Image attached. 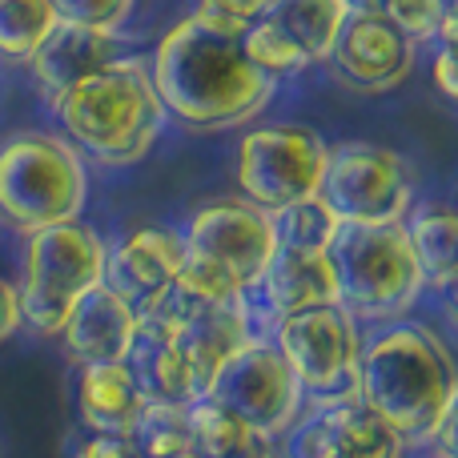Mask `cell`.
I'll return each mask as SVG.
<instances>
[{"instance_id": "obj_21", "label": "cell", "mask_w": 458, "mask_h": 458, "mask_svg": "<svg viewBox=\"0 0 458 458\" xmlns=\"http://www.w3.org/2000/svg\"><path fill=\"white\" fill-rule=\"evenodd\" d=\"M422 282L435 290H451L458 274V217L446 206H422L411 222H403Z\"/></svg>"}, {"instance_id": "obj_13", "label": "cell", "mask_w": 458, "mask_h": 458, "mask_svg": "<svg viewBox=\"0 0 458 458\" xmlns=\"http://www.w3.org/2000/svg\"><path fill=\"white\" fill-rule=\"evenodd\" d=\"M185 261V237L161 225H141L117 237L105 250L101 285H109L133 314H145L169 293L177 269Z\"/></svg>"}, {"instance_id": "obj_1", "label": "cell", "mask_w": 458, "mask_h": 458, "mask_svg": "<svg viewBox=\"0 0 458 458\" xmlns=\"http://www.w3.org/2000/svg\"><path fill=\"white\" fill-rule=\"evenodd\" d=\"M149 81L169 117L193 129H229L274 101L277 81L242 53V37L206 29L185 16L153 53Z\"/></svg>"}, {"instance_id": "obj_5", "label": "cell", "mask_w": 458, "mask_h": 458, "mask_svg": "<svg viewBox=\"0 0 458 458\" xmlns=\"http://www.w3.org/2000/svg\"><path fill=\"white\" fill-rule=\"evenodd\" d=\"M85 161L64 137L13 133L0 141V217L13 229L72 222L85 209Z\"/></svg>"}, {"instance_id": "obj_22", "label": "cell", "mask_w": 458, "mask_h": 458, "mask_svg": "<svg viewBox=\"0 0 458 458\" xmlns=\"http://www.w3.org/2000/svg\"><path fill=\"white\" fill-rule=\"evenodd\" d=\"M266 16L301 48V56L314 64V61L330 56L350 8L342 4V0H274V8H269Z\"/></svg>"}, {"instance_id": "obj_32", "label": "cell", "mask_w": 458, "mask_h": 458, "mask_svg": "<svg viewBox=\"0 0 458 458\" xmlns=\"http://www.w3.org/2000/svg\"><path fill=\"white\" fill-rule=\"evenodd\" d=\"M206 4H214V8H222V13L229 16H237V21H261V16L274 8V0H206Z\"/></svg>"}, {"instance_id": "obj_9", "label": "cell", "mask_w": 458, "mask_h": 458, "mask_svg": "<svg viewBox=\"0 0 458 458\" xmlns=\"http://www.w3.org/2000/svg\"><path fill=\"white\" fill-rule=\"evenodd\" d=\"M330 145L306 125H261L237 141V190L253 206L277 209L318 198Z\"/></svg>"}, {"instance_id": "obj_17", "label": "cell", "mask_w": 458, "mask_h": 458, "mask_svg": "<svg viewBox=\"0 0 458 458\" xmlns=\"http://www.w3.org/2000/svg\"><path fill=\"white\" fill-rule=\"evenodd\" d=\"M133 334H137V314L109 285L97 282L72 306L69 322L61 330V342L72 362L93 366V362H125L129 346H133Z\"/></svg>"}, {"instance_id": "obj_14", "label": "cell", "mask_w": 458, "mask_h": 458, "mask_svg": "<svg viewBox=\"0 0 458 458\" xmlns=\"http://www.w3.org/2000/svg\"><path fill=\"white\" fill-rule=\"evenodd\" d=\"M174 322V338L185 354L190 366V382H193V398H201L214 382L217 366L233 354L242 342L253 338V322H250V306L237 301V306H201V310H174L165 306H149Z\"/></svg>"}, {"instance_id": "obj_16", "label": "cell", "mask_w": 458, "mask_h": 458, "mask_svg": "<svg viewBox=\"0 0 458 458\" xmlns=\"http://www.w3.org/2000/svg\"><path fill=\"white\" fill-rule=\"evenodd\" d=\"M125 366L145 403H177V406L193 403L190 366H185V354L174 338V322L161 310L137 314V334L125 354Z\"/></svg>"}, {"instance_id": "obj_3", "label": "cell", "mask_w": 458, "mask_h": 458, "mask_svg": "<svg viewBox=\"0 0 458 458\" xmlns=\"http://www.w3.org/2000/svg\"><path fill=\"white\" fill-rule=\"evenodd\" d=\"M64 141L109 165H125L149 153L165 125V105L141 61L117 56L105 69L81 77L53 101Z\"/></svg>"}, {"instance_id": "obj_35", "label": "cell", "mask_w": 458, "mask_h": 458, "mask_svg": "<svg viewBox=\"0 0 458 458\" xmlns=\"http://www.w3.org/2000/svg\"><path fill=\"white\" fill-rule=\"evenodd\" d=\"M177 458H198V454H177Z\"/></svg>"}, {"instance_id": "obj_29", "label": "cell", "mask_w": 458, "mask_h": 458, "mask_svg": "<svg viewBox=\"0 0 458 458\" xmlns=\"http://www.w3.org/2000/svg\"><path fill=\"white\" fill-rule=\"evenodd\" d=\"M77 458H141V451L133 446V438L93 435V438H89V443L77 451Z\"/></svg>"}, {"instance_id": "obj_23", "label": "cell", "mask_w": 458, "mask_h": 458, "mask_svg": "<svg viewBox=\"0 0 458 458\" xmlns=\"http://www.w3.org/2000/svg\"><path fill=\"white\" fill-rule=\"evenodd\" d=\"M185 414H190L193 454L198 458H229V454H242V451H250V446L266 443V438L253 435L229 406H222L209 394L193 398V403L185 406Z\"/></svg>"}, {"instance_id": "obj_19", "label": "cell", "mask_w": 458, "mask_h": 458, "mask_svg": "<svg viewBox=\"0 0 458 458\" xmlns=\"http://www.w3.org/2000/svg\"><path fill=\"white\" fill-rule=\"evenodd\" d=\"M117 32H101V29H85V24H56L48 32V40L29 56L32 77L45 89L48 101L72 89L81 77L105 69L109 61H117Z\"/></svg>"}, {"instance_id": "obj_15", "label": "cell", "mask_w": 458, "mask_h": 458, "mask_svg": "<svg viewBox=\"0 0 458 458\" xmlns=\"http://www.w3.org/2000/svg\"><path fill=\"white\" fill-rule=\"evenodd\" d=\"M406 438L358 394L322 403L318 422L306 430L310 458H403Z\"/></svg>"}, {"instance_id": "obj_20", "label": "cell", "mask_w": 458, "mask_h": 458, "mask_svg": "<svg viewBox=\"0 0 458 458\" xmlns=\"http://www.w3.org/2000/svg\"><path fill=\"white\" fill-rule=\"evenodd\" d=\"M77 403H81V422L93 435H121V438L133 435L137 419L145 411V398L125 362L81 366Z\"/></svg>"}, {"instance_id": "obj_33", "label": "cell", "mask_w": 458, "mask_h": 458, "mask_svg": "<svg viewBox=\"0 0 458 458\" xmlns=\"http://www.w3.org/2000/svg\"><path fill=\"white\" fill-rule=\"evenodd\" d=\"M350 13H370V16H386L394 0H342Z\"/></svg>"}, {"instance_id": "obj_31", "label": "cell", "mask_w": 458, "mask_h": 458, "mask_svg": "<svg viewBox=\"0 0 458 458\" xmlns=\"http://www.w3.org/2000/svg\"><path fill=\"white\" fill-rule=\"evenodd\" d=\"M16 330H21V298L13 282L0 277V342H8Z\"/></svg>"}, {"instance_id": "obj_30", "label": "cell", "mask_w": 458, "mask_h": 458, "mask_svg": "<svg viewBox=\"0 0 458 458\" xmlns=\"http://www.w3.org/2000/svg\"><path fill=\"white\" fill-rule=\"evenodd\" d=\"M435 85L446 101H458V77H454V45L438 40V53H435Z\"/></svg>"}, {"instance_id": "obj_28", "label": "cell", "mask_w": 458, "mask_h": 458, "mask_svg": "<svg viewBox=\"0 0 458 458\" xmlns=\"http://www.w3.org/2000/svg\"><path fill=\"white\" fill-rule=\"evenodd\" d=\"M56 13V21L64 24H85V29L117 32L129 21L137 0H48Z\"/></svg>"}, {"instance_id": "obj_18", "label": "cell", "mask_w": 458, "mask_h": 458, "mask_svg": "<svg viewBox=\"0 0 458 458\" xmlns=\"http://www.w3.org/2000/svg\"><path fill=\"white\" fill-rule=\"evenodd\" d=\"M261 298H266L269 314L285 318L310 306H326L338 301V282H334V266L326 250H306V245H274L266 269L258 282Z\"/></svg>"}, {"instance_id": "obj_8", "label": "cell", "mask_w": 458, "mask_h": 458, "mask_svg": "<svg viewBox=\"0 0 458 458\" xmlns=\"http://www.w3.org/2000/svg\"><path fill=\"white\" fill-rule=\"evenodd\" d=\"M411 165L394 149L342 141L326 153L318 198L342 225H390L411 209Z\"/></svg>"}, {"instance_id": "obj_10", "label": "cell", "mask_w": 458, "mask_h": 458, "mask_svg": "<svg viewBox=\"0 0 458 458\" xmlns=\"http://www.w3.org/2000/svg\"><path fill=\"white\" fill-rule=\"evenodd\" d=\"M206 394L217 398L222 406H229V411L258 438H266V443L274 435H282V430L298 419L301 398H306L298 378H293V370L285 366V358L277 354V346L258 338V334H253L250 342H242V346L217 366Z\"/></svg>"}, {"instance_id": "obj_27", "label": "cell", "mask_w": 458, "mask_h": 458, "mask_svg": "<svg viewBox=\"0 0 458 458\" xmlns=\"http://www.w3.org/2000/svg\"><path fill=\"white\" fill-rule=\"evenodd\" d=\"M342 222L326 209L322 198L298 201V206H285L274 214V233L282 245H306V250H326L334 237V229Z\"/></svg>"}, {"instance_id": "obj_12", "label": "cell", "mask_w": 458, "mask_h": 458, "mask_svg": "<svg viewBox=\"0 0 458 458\" xmlns=\"http://www.w3.org/2000/svg\"><path fill=\"white\" fill-rule=\"evenodd\" d=\"M414 56H419V40L406 37L394 21L350 13L326 61L334 64L342 85L358 93H386L411 77Z\"/></svg>"}, {"instance_id": "obj_6", "label": "cell", "mask_w": 458, "mask_h": 458, "mask_svg": "<svg viewBox=\"0 0 458 458\" xmlns=\"http://www.w3.org/2000/svg\"><path fill=\"white\" fill-rule=\"evenodd\" d=\"M101 269L105 242L77 217L32 229L29 245H24L21 285H16L21 322H29L45 338H61L81 293H89L101 282Z\"/></svg>"}, {"instance_id": "obj_25", "label": "cell", "mask_w": 458, "mask_h": 458, "mask_svg": "<svg viewBox=\"0 0 458 458\" xmlns=\"http://www.w3.org/2000/svg\"><path fill=\"white\" fill-rule=\"evenodd\" d=\"M133 446L141 458H177L193 454V435H190V414L177 403H145L141 419L133 427Z\"/></svg>"}, {"instance_id": "obj_7", "label": "cell", "mask_w": 458, "mask_h": 458, "mask_svg": "<svg viewBox=\"0 0 458 458\" xmlns=\"http://www.w3.org/2000/svg\"><path fill=\"white\" fill-rule=\"evenodd\" d=\"M274 346L293 370L301 394H310L318 406L358 394L362 330H358V318L338 301L277 318Z\"/></svg>"}, {"instance_id": "obj_34", "label": "cell", "mask_w": 458, "mask_h": 458, "mask_svg": "<svg viewBox=\"0 0 458 458\" xmlns=\"http://www.w3.org/2000/svg\"><path fill=\"white\" fill-rule=\"evenodd\" d=\"M229 458H277V454L269 451V443H258V446H250V451H242V454H229Z\"/></svg>"}, {"instance_id": "obj_24", "label": "cell", "mask_w": 458, "mask_h": 458, "mask_svg": "<svg viewBox=\"0 0 458 458\" xmlns=\"http://www.w3.org/2000/svg\"><path fill=\"white\" fill-rule=\"evenodd\" d=\"M56 24L61 21L48 0H0V56L29 61Z\"/></svg>"}, {"instance_id": "obj_26", "label": "cell", "mask_w": 458, "mask_h": 458, "mask_svg": "<svg viewBox=\"0 0 458 458\" xmlns=\"http://www.w3.org/2000/svg\"><path fill=\"white\" fill-rule=\"evenodd\" d=\"M242 53L250 56L253 64H258L261 72H269V77H290V72H301L306 69V56H301V48L293 45L290 37H285L282 29H277L269 16H261V21H250L242 32Z\"/></svg>"}, {"instance_id": "obj_4", "label": "cell", "mask_w": 458, "mask_h": 458, "mask_svg": "<svg viewBox=\"0 0 458 458\" xmlns=\"http://www.w3.org/2000/svg\"><path fill=\"white\" fill-rule=\"evenodd\" d=\"M326 253L338 282V306L350 310L358 322L403 318L427 290L403 222L338 225Z\"/></svg>"}, {"instance_id": "obj_11", "label": "cell", "mask_w": 458, "mask_h": 458, "mask_svg": "<svg viewBox=\"0 0 458 458\" xmlns=\"http://www.w3.org/2000/svg\"><path fill=\"white\" fill-rule=\"evenodd\" d=\"M182 237H185V250L217 261L245 290H258L261 269H266L269 253L277 245L274 214L245 198H225V201L201 206L190 217V229Z\"/></svg>"}, {"instance_id": "obj_2", "label": "cell", "mask_w": 458, "mask_h": 458, "mask_svg": "<svg viewBox=\"0 0 458 458\" xmlns=\"http://www.w3.org/2000/svg\"><path fill=\"white\" fill-rule=\"evenodd\" d=\"M358 398L382 414L406 443H427L458 403L451 350L427 326L394 322L362 342Z\"/></svg>"}]
</instances>
